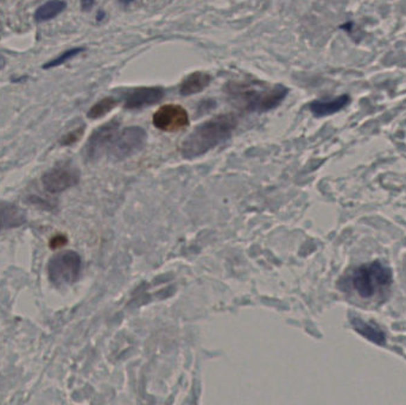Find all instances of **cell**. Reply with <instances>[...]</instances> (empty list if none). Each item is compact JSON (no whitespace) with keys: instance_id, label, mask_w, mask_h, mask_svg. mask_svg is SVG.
Here are the masks:
<instances>
[{"instance_id":"cell-1","label":"cell","mask_w":406,"mask_h":405,"mask_svg":"<svg viewBox=\"0 0 406 405\" xmlns=\"http://www.w3.org/2000/svg\"><path fill=\"white\" fill-rule=\"evenodd\" d=\"M235 114H220L199 125L182 143V156L193 160L226 142L238 126Z\"/></svg>"},{"instance_id":"cell-2","label":"cell","mask_w":406,"mask_h":405,"mask_svg":"<svg viewBox=\"0 0 406 405\" xmlns=\"http://www.w3.org/2000/svg\"><path fill=\"white\" fill-rule=\"evenodd\" d=\"M227 94L230 102L239 110L250 113H265L275 110L289 94V88L283 85L256 88L248 84L232 82L227 86Z\"/></svg>"},{"instance_id":"cell-3","label":"cell","mask_w":406,"mask_h":405,"mask_svg":"<svg viewBox=\"0 0 406 405\" xmlns=\"http://www.w3.org/2000/svg\"><path fill=\"white\" fill-rule=\"evenodd\" d=\"M351 281L358 295L362 299H371L384 288L389 287L392 281V272L389 266L376 261L356 269Z\"/></svg>"},{"instance_id":"cell-4","label":"cell","mask_w":406,"mask_h":405,"mask_svg":"<svg viewBox=\"0 0 406 405\" xmlns=\"http://www.w3.org/2000/svg\"><path fill=\"white\" fill-rule=\"evenodd\" d=\"M81 265V258L74 251L57 254L48 264L49 279L56 287L71 285L79 279Z\"/></svg>"},{"instance_id":"cell-5","label":"cell","mask_w":406,"mask_h":405,"mask_svg":"<svg viewBox=\"0 0 406 405\" xmlns=\"http://www.w3.org/2000/svg\"><path fill=\"white\" fill-rule=\"evenodd\" d=\"M147 140V132L142 127H126L118 132L107 155L114 160H125L140 151L145 147Z\"/></svg>"},{"instance_id":"cell-6","label":"cell","mask_w":406,"mask_h":405,"mask_svg":"<svg viewBox=\"0 0 406 405\" xmlns=\"http://www.w3.org/2000/svg\"><path fill=\"white\" fill-rule=\"evenodd\" d=\"M119 132V122L117 119L111 120L109 123L98 127L89 137V142L86 144L84 153L89 160H98L105 153H109V148L113 143L114 138Z\"/></svg>"},{"instance_id":"cell-7","label":"cell","mask_w":406,"mask_h":405,"mask_svg":"<svg viewBox=\"0 0 406 405\" xmlns=\"http://www.w3.org/2000/svg\"><path fill=\"white\" fill-rule=\"evenodd\" d=\"M79 180L80 173L76 167L71 163H59L44 173L42 183L49 193L59 194L77 185Z\"/></svg>"},{"instance_id":"cell-8","label":"cell","mask_w":406,"mask_h":405,"mask_svg":"<svg viewBox=\"0 0 406 405\" xmlns=\"http://www.w3.org/2000/svg\"><path fill=\"white\" fill-rule=\"evenodd\" d=\"M152 123L160 131H181L189 125V114L182 106L169 104L156 111Z\"/></svg>"},{"instance_id":"cell-9","label":"cell","mask_w":406,"mask_h":405,"mask_svg":"<svg viewBox=\"0 0 406 405\" xmlns=\"http://www.w3.org/2000/svg\"><path fill=\"white\" fill-rule=\"evenodd\" d=\"M165 91L160 86L156 87H140L127 93L124 107L126 110H139L147 106L158 104L164 97Z\"/></svg>"},{"instance_id":"cell-10","label":"cell","mask_w":406,"mask_h":405,"mask_svg":"<svg viewBox=\"0 0 406 405\" xmlns=\"http://www.w3.org/2000/svg\"><path fill=\"white\" fill-rule=\"evenodd\" d=\"M26 223V211L16 205L0 202V232L6 229L21 227Z\"/></svg>"},{"instance_id":"cell-11","label":"cell","mask_w":406,"mask_h":405,"mask_svg":"<svg viewBox=\"0 0 406 405\" xmlns=\"http://www.w3.org/2000/svg\"><path fill=\"white\" fill-rule=\"evenodd\" d=\"M351 102V97L348 94L340 95L333 100H315L310 102L309 110L317 118L328 117L331 114L338 113L339 111L344 109Z\"/></svg>"},{"instance_id":"cell-12","label":"cell","mask_w":406,"mask_h":405,"mask_svg":"<svg viewBox=\"0 0 406 405\" xmlns=\"http://www.w3.org/2000/svg\"><path fill=\"white\" fill-rule=\"evenodd\" d=\"M212 82V76L208 73L194 72L185 76L181 82L180 94L182 97H189L193 94L201 93Z\"/></svg>"},{"instance_id":"cell-13","label":"cell","mask_w":406,"mask_h":405,"mask_svg":"<svg viewBox=\"0 0 406 405\" xmlns=\"http://www.w3.org/2000/svg\"><path fill=\"white\" fill-rule=\"evenodd\" d=\"M67 8V3L63 0H49L46 4L38 8L37 11L35 13V19L36 21H50L53 18L59 16Z\"/></svg>"},{"instance_id":"cell-14","label":"cell","mask_w":406,"mask_h":405,"mask_svg":"<svg viewBox=\"0 0 406 405\" xmlns=\"http://www.w3.org/2000/svg\"><path fill=\"white\" fill-rule=\"evenodd\" d=\"M352 325L354 330L358 333H360L361 335H364L365 338L376 342L378 345H384L385 343V335L381 330H378L377 327H373L369 323H365L364 321L360 320V319H353Z\"/></svg>"},{"instance_id":"cell-15","label":"cell","mask_w":406,"mask_h":405,"mask_svg":"<svg viewBox=\"0 0 406 405\" xmlns=\"http://www.w3.org/2000/svg\"><path fill=\"white\" fill-rule=\"evenodd\" d=\"M118 104H119V100L116 97H104V99H101L100 102H98L95 105L92 106V109L89 111L87 115H89V119L102 118L104 115L114 110Z\"/></svg>"},{"instance_id":"cell-16","label":"cell","mask_w":406,"mask_h":405,"mask_svg":"<svg viewBox=\"0 0 406 405\" xmlns=\"http://www.w3.org/2000/svg\"><path fill=\"white\" fill-rule=\"evenodd\" d=\"M84 50H86V49L82 47L71 48V49H68L67 51H64V53L61 54V55L57 56V57H55V59L49 61L48 64H44L43 68H44V69H50V68L59 67V66H61V64H66V62L69 61V59H74L75 56L79 55V54H81V53H84Z\"/></svg>"},{"instance_id":"cell-17","label":"cell","mask_w":406,"mask_h":405,"mask_svg":"<svg viewBox=\"0 0 406 405\" xmlns=\"http://www.w3.org/2000/svg\"><path fill=\"white\" fill-rule=\"evenodd\" d=\"M84 127H80L75 131H71V133H68L67 135L63 137L61 140L62 145H71L73 143H75L77 140L81 138V135L84 133Z\"/></svg>"},{"instance_id":"cell-18","label":"cell","mask_w":406,"mask_h":405,"mask_svg":"<svg viewBox=\"0 0 406 405\" xmlns=\"http://www.w3.org/2000/svg\"><path fill=\"white\" fill-rule=\"evenodd\" d=\"M66 243H67V239L64 236H54L53 241H50V247L51 249H57V247H61V246L64 245Z\"/></svg>"},{"instance_id":"cell-19","label":"cell","mask_w":406,"mask_h":405,"mask_svg":"<svg viewBox=\"0 0 406 405\" xmlns=\"http://www.w3.org/2000/svg\"><path fill=\"white\" fill-rule=\"evenodd\" d=\"M95 4V0H81V6L84 11H89L92 10L93 6Z\"/></svg>"},{"instance_id":"cell-20","label":"cell","mask_w":406,"mask_h":405,"mask_svg":"<svg viewBox=\"0 0 406 405\" xmlns=\"http://www.w3.org/2000/svg\"><path fill=\"white\" fill-rule=\"evenodd\" d=\"M119 3H120L122 6H130L132 3H134V0H119Z\"/></svg>"},{"instance_id":"cell-21","label":"cell","mask_w":406,"mask_h":405,"mask_svg":"<svg viewBox=\"0 0 406 405\" xmlns=\"http://www.w3.org/2000/svg\"><path fill=\"white\" fill-rule=\"evenodd\" d=\"M105 12H104V11H102V10H100V11H99V12H98L97 15V21H102V19H104V18H105Z\"/></svg>"},{"instance_id":"cell-22","label":"cell","mask_w":406,"mask_h":405,"mask_svg":"<svg viewBox=\"0 0 406 405\" xmlns=\"http://www.w3.org/2000/svg\"><path fill=\"white\" fill-rule=\"evenodd\" d=\"M4 64H5V59H3V57H0V69H1V68L4 67Z\"/></svg>"},{"instance_id":"cell-23","label":"cell","mask_w":406,"mask_h":405,"mask_svg":"<svg viewBox=\"0 0 406 405\" xmlns=\"http://www.w3.org/2000/svg\"><path fill=\"white\" fill-rule=\"evenodd\" d=\"M0 1H3V0H0Z\"/></svg>"}]
</instances>
